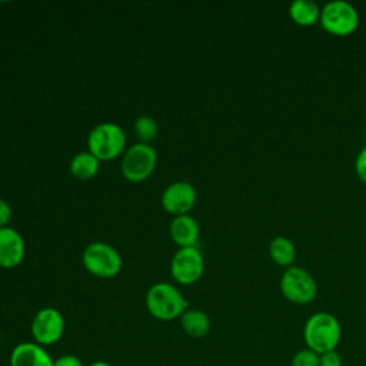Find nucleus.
<instances>
[{
    "instance_id": "1",
    "label": "nucleus",
    "mask_w": 366,
    "mask_h": 366,
    "mask_svg": "<svg viewBox=\"0 0 366 366\" xmlns=\"http://www.w3.org/2000/svg\"><path fill=\"white\" fill-rule=\"evenodd\" d=\"M340 337V322L329 312H316L310 315L303 326V342L307 349L317 355L336 350Z\"/></svg>"
},
{
    "instance_id": "2",
    "label": "nucleus",
    "mask_w": 366,
    "mask_h": 366,
    "mask_svg": "<svg viewBox=\"0 0 366 366\" xmlns=\"http://www.w3.org/2000/svg\"><path fill=\"white\" fill-rule=\"evenodd\" d=\"M144 302L147 312L154 319L163 322L174 320L189 309V302L182 292L167 282L152 285L146 293Z\"/></svg>"
},
{
    "instance_id": "3",
    "label": "nucleus",
    "mask_w": 366,
    "mask_h": 366,
    "mask_svg": "<svg viewBox=\"0 0 366 366\" xmlns=\"http://www.w3.org/2000/svg\"><path fill=\"white\" fill-rule=\"evenodd\" d=\"M87 149L100 162L113 160L126 150L124 130L113 122L99 123L89 132Z\"/></svg>"
},
{
    "instance_id": "4",
    "label": "nucleus",
    "mask_w": 366,
    "mask_h": 366,
    "mask_svg": "<svg viewBox=\"0 0 366 366\" xmlns=\"http://www.w3.org/2000/svg\"><path fill=\"white\" fill-rule=\"evenodd\" d=\"M322 29L336 37H346L356 31L359 13L353 4L345 0H332L320 10Z\"/></svg>"
},
{
    "instance_id": "5",
    "label": "nucleus",
    "mask_w": 366,
    "mask_h": 366,
    "mask_svg": "<svg viewBox=\"0 0 366 366\" xmlns=\"http://www.w3.org/2000/svg\"><path fill=\"white\" fill-rule=\"evenodd\" d=\"M84 269L96 277L112 279L122 270L120 253L106 242H93L81 253Z\"/></svg>"
},
{
    "instance_id": "6",
    "label": "nucleus",
    "mask_w": 366,
    "mask_h": 366,
    "mask_svg": "<svg viewBox=\"0 0 366 366\" xmlns=\"http://www.w3.org/2000/svg\"><path fill=\"white\" fill-rule=\"evenodd\" d=\"M282 296L293 305H307L317 295V283L313 274L300 266L285 269L279 282Z\"/></svg>"
},
{
    "instance_id": "7",
    "label": "nucleus",
    "mask_w": 366,
    "mask_h": 366,
    "mask_svg": "<svg viewBox=\"0 0 366 366\" xmlns=\"http://www.w3.org/2000/svg\"><path fill=\"white\" fill-rule=\"evenodd\" d=\"M157 153L152 144L134 143L122 156V174L132 183H140L152 176L156 169Z\"/></svg>"
},
{
    "instance_id": "8",
    "label": "nucleus",
    "mask_w": 366,
    "mask_h": 366,
    "mask_svg": "<svg viewBox=\"0 0 366 366\" xmlns=\"http://www.w3.org/2000/svg\"><path fill=\"white\" fill-rule=\"evenodd\" d=\"M204 272V259L197 246L180 247L170 260L172 277L179 285L196 283Z\"/></svg>"
},
{
    "instance_id": "9",
    "label": "nucleus",
    "mask_w": 366,
    "mask_h": 366,
    "mask_svg": "<svg viewBox=\"0 0 366 366\" xmlns=\"http://www.w3.org/2000/svg\"><path fill=\"white\" fill-rule=\"evenodd\" d=\"M31 336L43 347L57 343L64 333V317L54 307L40 309L31 320Z\"/></svg>"
},
{
    "instance_id": "10",
    "label": "nucleus",
    "mask_w": 366,
    "mask_h": 366,
    "mask_svg": "<svg viewBox=\"0 0 366 366\" xmlns=\"http://www.w3.org/2000/svg\"><path fill=\"white\" fill-rule=\"evenodd\" d=\"M197 192L194 186L187 180H177L170 183L162 193V207L173 214L182 216L189 214V212L196 204Z\"/></svg>"
},
{
    "instance_id": "11",
    "label": "nucleus",
    "mask_w": 366,
    "mask_h": 366,
    "mask_svg": "<svg viewBox=\"0 0 366 366\" xmlns=\"http://www.w3.org/2000/svg\"><path fill=\"white\" fill-rule=\"evenodd\" d=\"M26 253V244L21 234L10 227L0 229V267L1 269H14L17 267Z\"/></svg>"
},
{
    "instance_id": "12",
    "label": "nucleus",
    "mask_w": 366,
    "mask_h": 366,
    "mask_svg": "<svg viewBox=\"0 0 366 366\" xmlns=\"http://www.w3.org/2000/svg\"><path fill=\"white\" fill-rule=\"evenodd\" d=\"M54 359L36 342H21L10 353V366H53Z\"/></svg>"
},
{
    "instance_id": "13",
    "label": "nucleus",
    "mask_w": 366,
    "mask_h": 366,
    "mask_svg": "<svg viewBox=\"0 0 366 366\" xmlns=\"http://www.w3.org/2000/svg\"><path fill=\"white\" fill-rule=\"evenodd\" d=\"M169 233L174 244L179 247H193L197 244L200 227L197 220L190 214L174 216L169 226Z\"/></svg>"
},
{
    "instance_id": "14",
    "label": "nucleus",
    "mask_w": 366,
    "mask_h": 366,
    "mask_svg": "<svg viewBox=\"0 0 366 366\" xmlns=\"http://www.w3.org/2000/svg\"><path fill=\"white\" fill-rule=\"evenodd\" d=\"M322 7L313 0H295L289 6L290 20L300 27H312L320 20Z\"/></svg>"
},
{
    "instance_id": "15",
    "label": "nucleus",
    "mask_w": 366,
    "mask_h": 366,
    "mask_svg": "<svg viewBox=\"0 0 366 366\" xmlns=\"http://www.w3.org/2000/svg\"><path fill=\"white\" fill-rule=\"evenodd\" d=\"M180 325L184 333L193 339H202L207 336L212 327L209 316L199 309H187L180 316Z\"/></svg>"
},
{
    "instance_id": "16",
    "label": "nucleus",
    "mask_w": 366,
    "mask_h": 366,
    "mask_svg": "<svg viewBox=\"0 0 366 366\" xmlns=\"http://www.w3.org/2000/svg\"><path fill=\"white\" fill-rule=\"evenodd\" d=\"M99 167H100V160L94 154H92L89 150L76 153L69 163V170L71 176L79 180L93 179L97 174Z\"/></svg>"
},
{
    "instance_id": "17",
    "label": "nucleus",
    "mask_w": 366,
    "mask_h": 366,
    "mask_svg": "<svg viewBox=\"0 0 366 366\" xmlns=\"http://www.w3.org/2000/svg\"><path fill=\"white\" fill-rule=\"evenodd\" d=\"M296 246L286 236H276L269 243V256L270 259L285 269L293 266L296 260Z\"/></svg>"
},
{
    "instance_id": "18",
    "label": "nucleus",
    "mask_w": 366,
    "mask_h": 366,
    "mask_svg": "<svg viewBox=\"0 0 366 366\" xmlns=\"http://www.w3.org/2000/svg\"><path fill=\"white\" fill-rule=\"evenodd\" d=\"M133 132H134L139 143L150 144L157 137L159 126H157V122L152 116L142 114L134 120Z\"/></svg>"
},
{
    "instance_id": "19",
    "label": "nucleus",
    "mask_w": 366,
    "mask_h": 366,
    "mask_svg": "<svg viewBox=\"0 0 366 366\" xmlns=\"http://www.w3.org/2000/svg\"><path fill=\"white\" fill-rule=\"evenodd\" d=\"M290 366H320V359L316 352L305 347L293 355Z\"/></svg>"
},
{
    "instance_id": "20",
    "label": "nucleus",
    "mask_w": 366,
    "mask_h": 366,
    "mask_svg": "<svg viewBox=\"0 0 366 366\" xmlns=\"http://www.w3.org/2000/svg\"><path fill=\"white\" fill-rule=\"evenodd\" d=\"M355 172L357 179L366 184V146L357 153L355 160Z\"/></svg>"
},
{
    "instance_id": "21",
    "label": "nucleus",
    "mask_w": 366,
    "mask_h": 366,
    "mask_svg": "<svg viewBox=\"0 0 366 366\" xmlns=\"http://www.w3.org/2000/svg\"><path fill=\"white\" fill-rule=\"evenodd\" d=\"M320 366H342V356L336 350L325 352L319 355Z\"/></svg>"
},
{
    "instance_id": "22",
    "label": "nucleus",
    "mask_w": 366,
    "mask_h": 366,
    "mask_svg": "<svg viewBox=\"0 0 366 366\" xmlns=\"http://www.w3.org/2000/svg\"><path fill=\"white\" fill-rule=\"evenodd\" d=\"M53 366H84L81 359L76 355H61L54 359Z\"/></svg>"
},
{
    "instance_id": "23",
    "label": "nucleus",
    "mask_w": 366,
    "mask_h": 366,
    "mask_svg": "<svg viewBox=\"0 0 366 366\" xmlns=\"http://www.w3.org/2000/svg\"><path fill=\"white\" fill-rule=\"evenodd\" d=\"M10 217H11V207L9 202H6L4 199H0V229L9 226Z\"/></svg>"
},
{
    "instance_id": "24",
    "label": "nucleus",
    "mask_w": 366,
    "mask_h": 366,
    "mask_svg": "<svg viewBox=\"0 0 366 366\" xmlns=\"http://www.w3.org/2000/svg\"><path fill=\"white\" fill-rule=\"evenodd\" d=\"M87 366H112V365L107 363V362H104V360H96V362H92V363L87 365Z\"/></svg>"
},
{
    "instance_id": "25",
    "label": "nucleus",
    "mask_w": 366,
    "mask_h": 366,
    "mask_svg": "<svg viewBox=\"0 0 366 366\" xmlns=\"http://www.w3.org/2000/svg\"><path fill=\"white\" fill-rule=\"evenodd\" d=\"M365 134H366V130H365Z\"/></svg>"
}]
</instances>
